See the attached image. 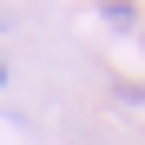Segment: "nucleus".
Returning <instances> with one entry per match:
<instances>
[{
    "instance_id": "f257e3e1",
    "label": "nucleus",
    "mask_w": 145,
    "mask_h": 145,
    "mask_svg": "<svg viewBox=\"0 0 145 145\" xmlns=\"http://www.w3.org/2000/svg\"><path fill=\"white\" fill-rule=\"evenodd\" d=\"M99 13H106V27H125V33L138 27V7H125V0H112V7H99Z\"/></svg>"
}]
</instances>
